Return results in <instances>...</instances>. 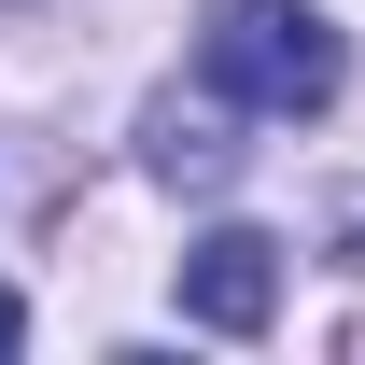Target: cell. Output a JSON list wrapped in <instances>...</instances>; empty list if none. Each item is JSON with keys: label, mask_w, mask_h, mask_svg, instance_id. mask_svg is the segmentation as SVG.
I'll return each mask as SVG.
<instances>
[{"label": "cell", "mask_w": 365, "mask_h": 365, "mask_svg": "<svg viewBox=\"0 0 365 365\" xmlns=\"http://www.w3.org/2000/svg\"><path fill=\"white\" fill-rule=\"evenodd\" d=\"M211 85H225L239 113L295 127V113H337L351 43H337V14H323V0H225V14H211Z\"/></svg>", "instance_id": "cell-1"}, {"label": "cell", "mask_w": 365, "mask_h": 365, "mask_svg": "<svg viewBox=\"0 0 365 365\" xmlns=\"http://www.w3.org/2000/svg\"><path fill=\"white\" fill-rule=\"evenodd\" d=\"M281 309V239L267 225H211L182 253V323H211V337H267Z\"/></svg>", "instance_id": "cell-2"}, {"label": "cell", "mask_w": 365, "mask_h": 365, "mask_svg": "<svg viewBox=\"0 0 365 365\" xmlns=\"http://www.w3.org/2000/svg\"><path fill=\"white\" fill-rule=\"evenodd\" d=\"M225 113H239L225 85H211V98H155V140H140V155H155V182H225V169H239Z\"/></svg>", "instance_id": "cell-3"}, {"label": "cell", "mask_w": 365, "mask_h": 365, "mask_svg": "<svg viewBox=\"0 0 365 365\" xmlns=\"http://www.w3.org/2000/svg\"><path fill=\"white\" fill-rule=\"evenodd\" d=\"M14 337H29V309H14V281H0V351H14Z\"/></svg>", "instance_id": "cell-4"}]
</instances>
